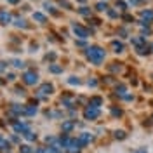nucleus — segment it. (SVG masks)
<instances>
[{"mask_svg":"<svg viewBox=\"0 0 153 153\" xmlns=\"http://www.w3.org/2000/svg\"><path fill=\"white\" fill-rule=\"evenodd\" d=\"M85 56L92 65H101L106 57V52H105V49L97 47V45H92V47H87Z\"/></svg>","mask_w":153,"mask_h":153,"instance_id":"f257e3e1","label":"nucleus"},{"mask_svg":"<svg viewBox=\"0 0 153 153\" xmlns=\"http://www.w3.org/2000/svg\"><path fill=\"white\" fill-rule=\"evenodd\" d=\"M99 108H96V106H87L85 110H84V117H85V120H96L97 117H99Z\"/></svg>","mask_w":153,"mask_h":153,"instance_id":"f03ea898","label":"nucleus"},{"mask_svg":"<svg viewBox=\"0 0 153 153\" xmlns=\"http://www.w3.org/2000/svg\"><path fill=\"white\" fill-rule=\"evenodd\" d=\"M23 82L26 85H35V84H38V75L35 71H25L23 73Z\"/></svg>","mask_w":153,"mask_h":153,"instance_id":"7ed1b4c3","label":"nucleus"},{"mask_svg":"<svg viewBox=\"0 0 153 153\" xmlns=\"http://www.w3.org/2000/svg\"><path fill=\"white\" fill-rule=\"evenodd\" d=\"M73 33H75L76 37H80V38H89V30L87 28H84V26H80V25H76V23H73Z\"/></svg>","mask_w":153,"mask_h":153,"instance_id":"20e7f679","label":"nucleus"},{"mask_svg":"<svg viewBox=\"0 0 153 153\" xmlns=\"http://www.w3.org/2000/svg\"><path fill=\"white\" fill-rule=\"evenodd\" d=\"M80 148H82L80 141H78V139H71L70 144H68V148H66V152L68 153H78L80 152Z\"/></svg>","mask_w":153,"mask_h":153,"instance_id":"39448f33","label":"nucleus"},{"mask_svg":"<svg viewBox=\"0 0 153 153\" xmlns=\"http://www.w3.org/2000/svg\"><path fill=\"white\" fill-rule=\"evenodd\" d=\"M78 141H80L82 148H84V146H87V144L92 141V134H91V132H82L80 136H78Z\"/></svg>","mask_w":153,"mask_h":153,"instance_id":"423d86ee","label":"nucleus"},{"mask_svg":"<svg viewBox=\"0 0 153 153\" xmlns=\"http://www.w3.org/2000/svg\"><path fill=\"white\" fill-rule=\"evenodd\" d=\"M52 91H54V87L51 85V84H44V85H40V89H38V94L47 96V94H52Z\"/></svg>","mask_w":153,"mask_h":153,"instance_id":"0eeeda50","label":"nucleus"},{"mask_svg":"<svg viewBox=\"0 0 153 153\" xmlns=\"http://www.w3.org/2000/svg\"><path fill=\"white\" fill-rule=\"evenodd\" d=\"M10 21H12V18H10L9 12L7 10H0V23L2 25H9Z\"/></svg>","mask_w":153,"mask_h":153,"instance_id":"6e6552de","label":"nucleus"},{"mask_svg":"<svg viewBox=\"0 0 153 153\" xmlns=\"http://www.w3.org/2000/svg\"><path fill=\"white\" fill-rule=\"evenodd\" d=\"M14 131H16V132L25 134L26 131H28V125H26V124H23V122H16V124H14Z\"/></svg>","mask_w":153,"mask_h":153,"instance_id":"1a4fd4ad","label":"nucleus"},{"mask_svg":"<svg viewBox=\"0 0 153 153\" xmlns=\"http://www.w3.org/2000/svg\"><path fill=\"white\" fill-rule=\"evenodd\" d=\"M141 18L146 21V23H150V21H153V10L146 9V10H141Z\"/></svg>","mask_w":153,"mask_h":153,"instance_id":"9d476101","label":"nucleus"},{"mask_svg":"<svg viewBox=\"0 0 153 153\" xmlns=\"http://www.w3.org/2000/svg\"><path fill=\"white\" fill-rule=\"evenodd\" d=\"M111 49H113V52H124V44L118 42V40H113L111 42Z\"/></svg>","mask_w":153,"mask_h":153,"instance_id":"9b49d317","label":"nucleus"},{"mask_svg":"<svg viewBox=\"0 0 153 153\" xmlns=\"http://www.w3.org/2000/svg\"><path fill=\"white\" fill-rule=\"evenodd\" d=\"M33 19L38 21V23H42V25H44V23H47V18H45L42 12H33Z\"/></svg>","mask_w":153,"mask_h":153,"instance_id":"f8f14e48","label":"nucleus"},{"mask_svg":"<svg viewBox=\"0 0 153 153\" xmlns=\"http://www.w3.org/2000/svg\"><path fill=\"white\" fill-rule=\"evenodd\" d=\"M49 71H51V73H54V75L63 73V66H59V65H49Z\"/></svg>","mask_w":153,"mask_h":153,"instance_id":"ddd939ff","label":"nucleus"},{"mask_svg":"<svg viewBox=\"0 0 153 153\" xmlns=\"http://www.w3.org/2000/svg\"><path fill=\"white\" fill-rule=\"evenodd\" d=\"M101 103H103V99H101V97H92L89 105H91V106H96V108H99V106H101Z\"/></svg>","mask_w":153,"mask_h":153,"instance_id":"4468645a","label":"nucleus"},{"mask_svg":"<svg viewBox=\"0 0 153 153\" xmlns=\"http://www.w3.org/2000/svg\"><path fill=\"white\" fill-rule=\"evenodd\" d=\"M23 136H25V137H26L28 141H33V139H37V134H33L31 131H30V129H28V131H26L25 134H23Z\"/></svg>","mask_w":153,"mask_h":153,"instance_id":"2eb2a0df","label":"nucleus"},{"mask_svg":"<svg viewBox=\"0 0 153 153\" xmlns=\"http://www.w3.org/2000/svg\"><path fill=\"white\" fill-rule=\"evenodd\" d=\"M14 25L18 28H26V21L25 19H14Z\"/></svg>","mask_w":153,"mask_h":153,"instance_id":"dca6fc26","label":"nucleus"},{"mask_svg":"<svg viewBox=\"0 0 153 153\" xmlns=\"http://www.w3.org/2000/svg\"><path fill=\"white\" fill-rule=\"evenodd\" d=\"M68 84H71V85H80V78H78V76H70V78H68Z\"/></svg>","mask_w":153,"mask_h":153,"instance_id":"f3484780","label":"nucleus"},{"mask_svg":"<svg viewBox=\"0 0 153 153\" xmlns=\"http://www.w3.org/2000/svg\"><path fill=\"white\" fill-rule=\"evenodd\" d=\"M73 122H65V124H63V131H65V132H68V131H71V129H73Z\"/></svg>","mask_w":153,"mask_h":153,"instance_id":"a211bd4d","label":"nucleus"},{"mask_svg":"<svg viewBox=\"0 0 153 153\" xmlns=\"http://www.w3.org/2000/svg\"><path fill=\"white\" fill-rule=\"evenodd\" d=\"M96 9L103 12V10H108V5H106L105 2H99V4H96Z\"/></svg>","mask_w":153,"mask_h":153,"instance_id":"6ab92c4d","label":"nucleus"},{"mask_svg":"<svg viewBox=\"0 0 153 153\" xmlns=\"http://www.w3.org/2000/svg\"><path fill=\"white\" fill-rule=\"evenodd\" d=\"M25 113L26 115H35L37 113V106H28V108L25 110Z\"/></svg>","mask_w":153,"mask_h":153,"instance_id":"aec40b11","label":"nucleus"},{"mask_svg":"<svg viewBox=\"0 0 153 153\" xmlns=\"http://www.w3.org/2000/svg\"><path fill=\"white\" fill-rule=\"evenodd\" d=\"M78 12H80L82 16H91V9H89V7H82V9H78Z\"/></svg>","mask_w":153,"mask_h":153,"instance_id":"412c9836","label":"nucleus"},{"mask_svg":"<svg viewBox=\"0 0 153 153\" xmlns=\"http://www.w3.org/2000/svg\"><path fill=\"white\" fill-rule=\"evenodd\" d=\"M115 137H117V139H124L125 132H124V131H117V132H115Z\"/></svg>","mask_w":153,"mask_h":153,"instance_id":"4be33fe9","label":"nucleus"},{"mask_svg":"<svg viewBox=\"0 0 153 153\" xmlns=\"http://www.w3.org/2000/svg\"><path fill=\"white\" fill-rule=\"evenodd\" d=\"M14 66H16V68H25V63H23V61H19V59H14Z\"/></svg>","mask_w":153,"mask_h":153,"instance_id":"5701e85b","label":"nucleus"},{"mask_svg":"<svg viewBox=\"0 0 153 153\" xmlns=\"http://www.w3.org/2000/svg\"><path fill=\"white\" fill-rule=\"evenodd\" d=\"M21 152H23V153H31V150H30V146L23 144V146H21Z\"/></svg>","mask_w":153,"mask_h":153,"instance_id":"b1692460","label":"nucleus"},{"mask_svg":"<svg viewBox=\"0 0 153 153\" xmlns=\"http://www.w3.org/2000/svg\"><path fill=\"white\" fill-rule=\"evenodd\" d=\"M117 7H120L122 10H125V9H127V5H125V4L122 2V0H120V2H117Z\"/></svg>","mask_w":153,"mask_h":153,"instance_id":"393cba45","label":"nucleus"},{"mask_svg":"<svg viewBox=\"0 0 153 153\" xmlns=\"http://www.w3.org/2000/svg\"><path fill=\"white\" fill-rule=\"evenodd\" d=\"M87 85H89V87H96V85H97V82H96V80H89V82H87Z\"/></svg>","mask_w":153,"mask_h":153,"instance_id":"a878e982","label":"nucleus"},{"mask_svg":"<svg viewBox=\"0 0 153 153\" xmlns=\"http://www.w3.org/2000/svg\"><path fill=\"white\" fill-rule=\"evenodd\" d=\"M108 14H110V16H111V18H117V16H118V14H117V12H113V10H110V9H108Z\"/></svg>","mask_w":153,"mask_h":153,"instance_id":"bb28decb","label":"nucleus"},{"mask_svg":"<svg viewBox=\"0 0 153 153\" xmlns=\"http://www.w3.org/2000/svg\"><path fill=\"white\" fill-rule=\"evenodd\" d=\"M139 2H141V0H129V4H132V5H137Z\"/></svg>","mask_w":153,"mask_h":153,"instance_id":"cd10ccee","label":"nucleus"},{"mask_svg":"<svg viewBox=\"0 0 153 153\" xmlns=\"http://www.w3.org/2000/svg\"><path fill=\"white\" fill-rule=\"evenodd\" d=\"M134 153H148V152H146V148H139L137 152H134Z\"/></svg>","mask_w":153,"mask_h":153,"instance_id":"c85d7f7f","label":"nucleus"},{"mask_svg":"<svg viewBox=\"0 0 153 153\" xmlns=\"http://www.w3.org/2000/svg\"><path fill=\"white\" fill-rule=\"evenodd\" d=\"M9 4H12V5H16V4H19V0H7Z\"/></svg>","mask_w":153,"mask_h":153,"instance_id":"c756f323","label":"nucleus"},{"mask_svg":"<svg viewBox=\"0 0 153 153\" xmlns=\"http://www.w3.org/2000/svg\"><path fill=\"white\" fill-rule=\"evenodd\" d=\"M4 141H5V139H4V137L0 136V148H2V144H4Z\"/></svg>","mask_w":153,"mask_h":153,"instance_id":"7c9ffc66","label":"nucleus"}]
</instances>
